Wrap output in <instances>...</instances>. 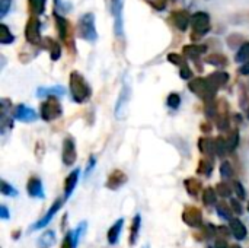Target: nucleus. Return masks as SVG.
Instances as JSON below:
<instances>
[{
	"mask_svg": "<svg viewBox=\"0 0 249 248\" xmlns=\"http://www.w3.org/2000/svg\"><path fill=\"white\" fill-rule=\"evenodd\" d=\"M69 88H70L71 99L76 104H85L92 96V88H90V85L83 77V75H80L76 70H73L70 73V76H69Z\"/></svg>",
	"mask_w": 249,
	"mask_h": 248,
	"instance_id": "nucleus-1",
	"label": "nucleus"
},
{
	"mask_svg": "<svg viewBox=\"0 0 249 248\" xmlns=\"http://www.w3.org/2000/svg\"><path fill=\"white\" fill-rule=\"evenodd\" d=\"M188 89L197 95L198 98H201L204 102H212L216 98L217 91L209 83L207 77H194L193 80H190L188 83Z\"/></svg>",
	"mask_w": 249,
	"mask_h": 248,
	"instance_id": "nucleus-2",
	"label": "nucleus"
},
{
	"mask_svg": "<svg viewBox=\"0 0 249 248\" xmlns=\"http://www.w3.org/2000/svg\"><path fill=\"white\" fill-rule=\"evenodd\" d=\"M191 28H193L191 39L193 41L201 39L210 31V28H212L210 15L206 13V12H197V13H194L193 18H191Z\"/></svg>",
	"mask_w": 249,
	"mask_h": 248,
	"instance_id": "nucleus-3",
	"label": "nucleus"
},
{
	"mask_svg": "<svg viewBox=\"0 0 249 248\" xmlns=\"http://www.w3.org/2000/svg\"><path fill=\"white\" fill-rule=\"evenodd\" d=\"M79 37L88 42H95L98 39V32L95 26V15L88 12L79 19Z\"/></svg>",
	"mask_w": 249,
	"mask_h": 248,
	"instance_id": "nucleus-4",
	"label": "nucleus"
},
{
	"mask_svg": "<svg viewBox=\"0 0 249 248\" xmlns=\"http://www.w3.org/2000/svg\"><path fill=\"white\" fill-rule=\"evenodd\" d=\"M63 114V107L58 101V98H47L41 105H39V117L44 121H54L60 118Z\"/></svg>",
	"mask_w": 249,
	"mask_h": 248,
	"instance_id": "nucleus-5",
	"label": "nucleus"
},
{
	"mask_svg": "<svg viewBox=\"0 0 249 248\" xmlns=\"http://www.w3.org/2000/svg\"><path fill=\"white\" fill-rule=\"evenodd\" d=\"M55 29L58 34V38L66 44V47L69 48V51H74V39H73V26L71 23L63 18L61 15L55 13Z\"/></svg>",
	"mask_w": 249,
	"mask_h": 248,
	"instance_id": "nucleus-6",
	"label": "nucleus"
},
{
	"mask_svg": "<svg viewBox=\"0 0 249 248\" xmlns=\"http://www.w3.org/2000/svg\"><path fill=\"white\" fill-rule=\"evenodd\" d=\"M25 39L31 45H41V22L36 16H31L25 25Z\"/></svg>",
	"mask_w": 249,
	"mask_h": 248,
	"instance_id": "nucleus-7",
	"label": "nucleus"
},
{
	"mask_svg": "<svg viewBox=\"0 0 249 248\" xmlns=\"http://www.w3.org/2000/svg\"><path fill=\"white\" fill-rule=\"evenodd\" d=\"M128 102H130V85L127 82H124L123 85V89L120 92V96L115 102V118L118 121H123L125 120L127 114H128Z\"/></svg>",
	"mask_w": 249,
	"mask_h": 248,
	"instance_id": "nucleus-8",
	"label": "nucleus"
},
{
	"mask_svg": "<svg viewBox=\"0 0 249 248\" xmlns=\"http://www.w3.org/2000/svg\"><path fill=\"white\" fill-rule=\"evenodd\" d=\"M217 105V114H216V126L220 132H229L231 130V115H229V102L222 98L216 101Z\"/></svg>",
	"mask_w": 249,
	"mask_h": 248,
	"instance_id": "nucleus-9",
	"label": "nucleus"
},
{
	"mask_svg": "<svg viewBox=\"0 0 249 248\" xmlns=\"http://www.w3.org/2000/svg\"><path fill=\"white\" fill-rule=\"evenodd\" d=\"M13 129L12 118V102L7 98H1L0 101V132L1 134L10 132Z\"/></svg>",
	"mask_w": 249,
	"mask_h": 248,
	"instance_id": "nucleus-10",
	"label": "nucleus"
},
{
	"mask_svg": "<svg viewBox=\"0 0 249 248\" xmlns=\"http://www.w3.org/2000/svg\"><path fill=\"white\" fill-rule=\"evenodd\" d=\"M182 221L185 225L191 228H201L203 227V212L197 206H185L182 210Z\"/></svg>",
	"mask_w": 249,
	"mask_h": 248,
	"instance_id": "nucleus-11",
	"label": "nucleus"
},
{
	"mask_svg": "<svg viewBox=\"0 0 249 248\" xmlns=\"http://www.w3.org/2000/svg\"><path fill=\"white\" fill-rule=\"evenodd\" d=\"M77 159V151H76V143L73 136H67L63 140V149H61V161L66 167L74 165Z\"/></svg>",
	"mask_w": 249,
	"mask_h": 248,
	"instance_id": "nucleus-12",
	"label": "nucleus"
},
{
	"mask_svg": "<svg viewBox=\"0 0 249 248\" xmlns=\"http://www.w3.org/2000/svg\"><path fill=\"white\" fill-rule=\"evenodd\" d=\"M64 202H66V199H64V197H58V199H55V202L51 205V208L48 209V212L44 215V218H41L36 224H34L31 229H32V231H36V229H42V228H45V227L51 222V219L57 215V212L63 208Z\"/></svg>",
	"mask_w": 249,
	"mask_h": 248,
	"instance_id": "nucleus-13",
	"label": "nucleus"
},
{
	"mask_svg": "<svg viewBox=\"0 0 249 248\" xmlns=\"http://www.w3.org/2000/svg\"><path fill=\"white\" fill-rule=\"evenodd\" d=\"M13 117L22 123H34L35 120H38V114L35 110H32L31 107L25 105V104H19L15 107L13 110Z\"/></svg>",
	"mask_w": 249,
	"mask_h": 248,
	"instance_id": "nucleus-14",
	"label": "nucleus"
},
{
	"mask_svg": "<svg viewBox=\"0 0 249 248\" xmlns=\"http://www.w3.org/2000/svg\"><path fill=\"white\" fill-rule=\"evenodd\" d=\"M191 15L187 12V10H184V9H178V10H174L172 13H171V16H169V19L172 20V23L179 29V31H187V28H188V25L191 23Z\"/></svg>",
	"mask_w": 249,
	"mask_h": 248,
	"instance_id": "nucleus-15",
	"label": "nucleus"
},
{
	"mask_svg": "<svg viewBox=\"0 0 249 248\" xmlns=\"http://www.w3.org/2000/svg\"><path fill=\"white\" fill-rule=\"evenodd\" d=\"M127 181H128V177H127V174L124 172V171H121V170H114L109 175H108V180H107V189H109V190H118V189H121L123 186H125L127 184Z\"/></svg>",
	"mask_w": 249,
	"mask_h": 248,
	"instance_id": "nucleus-16",
	"label": "nucleus"
},
{
	"mask_svg": "<svg viewBox=\"0 0 249 248\" xmlns=\"http://www.w3.org/2000/svg\"><path fill=\"white\" fill-rule=\"evenodd\" d=\"M26 193L29 197L32 199H44V187H42V181L39 180V177L36 175H31L28 183H26Z\"/></svg>",
	"mask_w": 249,
	"mask_h": 248,
	"instance_id": "nucleus-17",
	"label": "nucleus"
},
{
	"mask_svg": "<svg viewBox=\"0 0 249 248\" xmlns=\"http://www.w3.org/2000/svg\"><path fill=\"white\" fill-rule=\"evenodd\" d=\"M115 19V34L123 35V4L121 0H108Z\"/></svg>",
	"mask_w": 249,
	"mask_h": 248,
	"instance_id": "nucleus-18",
	"label": "nucleus"
},
{
	"mask_svg": "<svg viewBox=\"0 0 249 248\" xmlns=\"http://www.w3.org/2000/svg\"><path fill=\"white\" fill-rule=\"evenodd\" d=\"M66 95V88L61 85H55V86H48V88H38L36 89V96L38 98H60Z\"/></svg>",
	"mask_w": 249,
	"mask_h": 248,
	"instance_id": "nucleus-19",
	"label": "nucleus"
},
{
	"mask_svg": "<svg viewBox=\"0 0 249 248\" xmlns=\"http://www.w3.org/2000/svg\"><path fill=\"white\" fill-rule=\"evenodd\" d=\"M206 51H207V45L204 44H188V45H184L182 48L184 56L191 60H198V57L203 56Z\"/></svg>",
	"mask_w": 249,
	"mask_h": 248,
	"instance_id": "nucleus-20",
	"label": "nucleus"
},
{
	"mask_svg": "<svg viewBox=\"0 0 249 248\" xmlns=\"http://www.w3.org/2000/svg\"><path fill=\"white\" fill-rule=\"evenodd\" d=\"M79 175H80V170L77 168L66 177V180H64V199L66 200L73 194V191L77 186V181H79Z\"/></svg>",
	"mask_w": 249,
	"mask_h": 248,
	"instance_id": "nucleus-21",
	"label": "nucleus"
},
{
	"mask_svg": "<svg viewBox=\"0 0 249 248\" xmlns=\"http://www.w3.org/2000/svg\"><path fill=\"white\" fill-rule=\"evenodd\" d=\"M207 80H209V83H210L216 91H219L220 88L226 86V83L229 82V75H228L226 72H222V70L213 72L212 75L207 76Z\"/></svg>",
	"mask_w": 249,
	"mask_h": 248,
	"instance_id": "nucleus-22",
	"label": "nucleus"
},
{
	"mask_svg": "<svg viewBox=\"0 0 249 248\" xmlns=\"http://www.w3.org/2000/svg\"><path fill=\"white\" fill-rule=\"evenodd\" d=\"M229 228H231L232 235L238 241H244L247 238V227H245V224L241 219L233 218L232 221H229Z\"/></svg>",
	"mask_w": 249,
	"mask_h": 248,
	"instance_id": "nucleus-23",
	"label": "nucleus"
},
{
	"mask_svg": "<svg viewBox=\"0 0 249 248\" xmlns=\"http://www.w3.org/2000/svg\"><path fill=\"white\" fill-rule=\"evenodd\" d=\"M123 227H124V219H118L117 222H114V225L108 229L107 232V240H108V244L109 246H117L118 241H120V235H121V231H123Z\"/></svg>",
	"mask_w": 249,
	"mask_h": 248,
	"instance_id": "nucleus-24",
	"label": "nucleus"
},
{
	"mask_svg": "<svg viewBox=\"0 0 249 248\" xmlns=\"http://www.w3.org/2000/svg\"><path fill=\"white\" fill-rule=\"evenodd\" d=\"M42 45L48 50L50 57H51V60H53V61H57V60L61 57V47H60V44H58L55 39H53V38L47 37V38H44V39H42Z\"/></svg>",
	"mask_w": 249,
	"mask_h": 248,
	"instance_id": "nucleus-25",
	"label": "nucleus"
},
{
	"mask_svg": "<svg viewBox=\"0 0 249 248\" xmlns=\"http://www.w3.org/2000/svg\"><path fill=\"white\" fill-rule=\"evenodd\" d=\"M140 228H142V216L140 213L134 215L133 221H131V225H130V235H128V244L133 247L136 246L137 240H139V235H140Z\"/></svg>",
	"mask_w": 249,
	"mask_h": 248,
	"instance_id": "nucleus-26",
	"label": "nucleus"
},
{
	"mask_svg": "<svg viewBox=\"0 0 249 248\" xmlns=\"http://www.w3.org/2000/svg\"><path fill=\"white\" fill-rule=\"evenodd\" d=\"M184 187H185V191L191 196V197H197L201 191H204L203 189V184L198 178H187L184 180Z\"/></svg>",
	"mask_w": 249,
	"mask_h": 248,
	"instance_id": "nucleus-27",
	"label": "nucleus"
},
{
	"mask_svg": "<svg viewBox=\"0 0 249 248\" xmlns=\"http://www.w3.org/2000/svg\"><path fill=\"white\" fill-rule=\"evenodd\" d=\"M214 171V164H213V159L210 156H204L198 161V165H197V174L198 175H203V177H210Z\"/></svg>",
	"mask_w": 249,
	"mask_h": 248,
	"instance_id": "nucleus-28",
	"label": "nucleus"
},
{
	"mask_svg": "<svg viewBox=\"0 0 249 248\" xmlns=\"http://www.w3.org/2000/svg\"><path fill=\"white\" fill-rule=\"evenodd\" d=\"M197 145L204 156H210L214 153V140H212L210 137H200Z\"/></svg>",
	"mask_w": 249,
	"mask_h": 248,
	"instance_id": "nucleus-29",
	"label": "nucleus"
},
{
	"mask_svg": "<svg viewBox=\"0 0 249 248\" xmlns=\"http://www.w3.org/2000/svg\"><path fill=\"white\" fill-rule=\"evenodd\" d=\"M203 203L206 208H213L217 205V191L213 187H206L203 191Z\"/></svg>",
	"mask_w": 249,
	"mask_h": 248,
	"instance_id": "nucleus-30",
	"label": "nucleus"
},
{
	"mask_svg": "<svg viewBox=\"0 0 249 248\" xmlns=\"http://www.w3.org/2000/svg\"><path fill=\"white\" fill-rule=\"evenodd\" d=\"M216 212H217V216L223 221H232L233 219V212H232L231 206H228V203L223 200L216 205Z\"/></svg>",
	"mask_w": 249,
	"mask_h": 248,
	"instance_id": "nucleus-31",
	"label": "nucleus"
},
{
	"mask_svg": "<svg viewBox=\"0 0 249 248\" xmlns=\"http://www.w3.org/2000/svg\"><path fill=\"white\" fill-rule=\"evenodd\" d=\"M206 63L212 64V66H216V67H225L228 66V57L225 54H220V53H213V54H209L206 57Z\"/></svg>",
	"mask_w": 249,
	"mask_h": 248,
	"instance_id": "nucleus-32",
	"label": "nucleus"
},
{
	"mask_svg": "<svg viewBox=\"0 0 249 248\" xmlns=\"http://www.w3.org/2000/svg\"><path fill=\"white\" fill-rule=\"evenodd\" d=\"M214 153L219 158H225L229 153V149H228V143H226V137L225 136H217L214 139Z\"/></svg>",
	"mask_w": 249,
	"mask_h": 248,
	"instance_id": "nucleus-33",
	"label": "nucleus"
},
{
	"mask_svg": "<svg viewBox=\"0 0 249 248\" xmlns=\"http://www.w3.org/2000/svg\"><path fill=\"white\" fill-rule=\"evenodd\" d=\"M225 137H226L228 149H229V153H231V152H233V151L238 148V145H239V132H238L236 129H231V130L228 132V136H225Z\"/></svg>",
	"mask_w": 249,
	"mask_h": 248,
	"instance_id": "nucleus-34",
	"label": "nucleus"
},
{
	"mask_svg": "<svg viewBox=\"0 0 249 248\" xmlns=\"http://www.w3.org/2000/svg\"><path fill=\"white\" fill-rule=\"evenodd\" d=\"M28 7L32 16H39L45 10V0H28Z\"/></svg>",
	"mask_w": 249,
	"mask_h": 248,
	"instance_id": "nucleus-35",
	"label": "nucleus"
},
{
	"mask_svg": "<svg viewBox=\"0 0 249 248\" xmlns=\"http://www.w3.org/2000/svg\"><path fill=\"white\" fill-rule=\"evenodd\" d=\"M235 61L236 63H242V64L249 61V41H245L239 47V50L236 51V56H235Z\"/></svg>",
	"mask_w": 249,
	"mask_h": 248,
	"instance_id": "nucleus-36",
	"label": "nucleus"
},
{
	"mask_svg": "<svg viewBox=\"0 0 249 248\" xmlns=\"http://www.w3.org/2000/svg\"><path fill=\"white\" fill-rule=\"evenodd\" d=\"M13 41H15V35L10 32V29L6 23H1L0 25V42L3 45H7V44H12Z\"/></svg>",
	"mask_w": 249,
	"mask_h": 248,
	"instance_id": "nucleus-37",
	"label": "nucleus"
},
{
	"mask_svg": "<svg viewBox=\"0 0 249 248\" xmlns=\"http://www.w3.org/2000/svg\"><path fill=\"white\" fill-rule=\"evenodd\" d=\"M54 243H55V234H54L53 231H45V232L39 237V240H38L39 247L42 248L51 247Z\"/></svg>",
	"mask_w": 249,
	"mask_h": 248,
	"instance_id": "nucleus-38",
	"label": "nucleus"
},
{
	"mask_svg": "<svg viewBox=\"0 0 249 248\" xmlns=\"http://www.w3.org/2000/svg\"><path fill=\"white\" fill-rule=\"evenodd\" d=\"M214 189H216L217 194H219L222 199H228V197H231V196H232V191H233V187H232L231 184H228L226 181L219 183Z\"/></svg>",
	"mask_w": 249,
	"mask_h": 248,
	"instance_id": "nucleus-39",
	"label": "nucleus"
},
{
	"mask_svg": "<svg viewBox=\"0 0 249 248\" xmlns=\"http://www.w3.org/2000/svg\"><path fill=\"white\" fill-rule=\"evenodd\" d=\"M201 235H203L201 240H212L217 235V228L213 224H206L201 227Z\"/></svg>",
	"mask_w": 249,
	"mask_h": 248,
	"instance_id": "nucleus-40",
	"label": "nucleus"
},
{
	"mask_svg": "<svg viewBox=\"0 0 249 248\" xmlns=\"http://www.w3.org/2000/svg\"><path fill=\"white\" fill-rule=\"evenodd\" d=\"M185 58H187L185 56H181V54H177V53H171V54H168V61H169V63H172V64H175V66H178L179 69H182V67L188 66Z\"/></svg>",
	"mask_w": 249,
	"mask_h": 248,
	"instance_id": "nucleus-41",
	"label": "nucleus"
},
{
	"mask_svg": "<svg viewBox=\"0 0 249 248\" xmlns=\"http://www.w3.org/2000/svg\"><path fill=\"white\" fill-rule=\"evenodd\" d=\"M220 177L223 180H231L233 177V167L229 161H223L220 165Z\"/></svg>",
	"mask_w": 249,
	"mask_h": 248,
	"instance_id": "nucleus-42",
	"label": "nucleus"
},
{
	"mask_svg": "<svg viewBox=\"0 0 249 248\" xmlns=\"http://www.w3.org/2000/svg\"><path fill=\"white\" fill-rule=\"evenodd\" d=\"M166 105L171 108V110H178L179 105H181V96L177 92H171L166 98Z\"/></svg>",
	"mask_w": 249,
	"mask_h": 248,
	"instance_id": "nucleus-43",
	"label": "nucleus"
},
{
	"mask_svg": "<svg viewBox=\"0 0 249 248\" xmlns=\"http://www.w3.org/2000/svg\"><path fill=\"white\" fill-rule=\"evenodd\" d=\"M0 191H1V194H4V196H9V197H16L18 196V190L12 186V184H9L6 180H1V187H0Z\"/></svg>",
	"mask_w": 249,
	"mask_h": 248,
	"instance_id": "nucleus-44",
	"label": "nucleus"
},
{
	"mask_svg": "<svg viewBox=\"0 0 249 248\" xmlns=\"http://www.w3.org/2000/svg\"><path fill=\"white\" fill-rule=\"evenodd\" d=\"M232 187H233V191L236 193V196H238V199L239 200H245L247 199V190H245V187L242 186V183L241 181H233L232 183Z\"/></svg>",
	"mask_w": 249,
	"mask_h": 248,
	"instance_id": "nucleus-45",
	"label": "nucleus"
},
{
	"mask_svg": "<svg viewBox=\"0 0 249 248\" xmlns=\"http://www.w3.org/2000/svg\"><path fill=\"white\" fill-rule=\"evenodd\" d=\"M85 231H86V222H82L74 231H73V241H74V248L77 246V243H79V240L83 237V234H85Z\"/></svg>",
	"mask_w": 249,
	"mask_h": 248,
	"instance_id": "nucleus-46",
	"label": "nucleus"
},
{
	"mask_svg": "<svg viewBox=\"0 0 249 248\" xmlns=\"http://www.w3.org/2000/svg\"><path fill=\"white\" fill-rule=\"evenodd\" d=\"M12 7V0H0V18L3 19Z\"/></svg>",
	"mask_w": 249,
	"mask_h": 248,
	"instance_id": "nucleus-47",
	"label": "nucleus"
},
{
	"mask_svg": "<svg viewBox=\"0 0 249 248\" xmlns=\"http://www.w3.org/2000/svg\"><path fill=\"white\" fill-rule=\"evenodd\" d=\"M60 248H74V241H73V231L67 232L63 243H61V247Z\"/></svg>",
	"mask_w": 249,
	"mask_h": 248,
	"instance_id": "nucleus-48",
	"label": "nucleus"
},
{
	"mask_svg": "<svg viewBox=\"0 0 249 248\" xmlns=\"http://www.w3.org/2000/svg\"><path fill=\"white\" fill-rule=\"evenodd\" d=\"M231 209H232V212L236 213V215H242V213H244V208H242V205L239 203V200H236V199H232V200H231Z\"/></svg>",
	"mask_w": 249,
	"mask_h": 248,
	"instance_id": "nucleus-49",
	"label": "nucleus"
},
{
	"mask_svg": "<svg viewBox=\"0 0 249 248\" xmlns=\"http://www.w3.org/2000/svg\"><path fill=\"white\" fill-rule=\"evenodd\" d=\"M179 76L184 80H193V70L190 69V66H185V67L179 69Z\"/></svg>",
	"mask_w": 249,
	"mask_h": 248,
	"instance_id": "nucleus-50",
	"label": "nucleus"
},
{
	"mask_svg": "<svg viewBox=\"0 0 249 248\" xmlns=\"http://www.w3.org/2000/svg\"><path fill=\"white\" fill-rule=\"evenodd\" d=\"M44 152H45L44 143H42L41 140H38V143L35 145V149H34V153H35V156H36V159H38V161H41V159H42Z\"/></svg>",
	"mask_w": 249,
	"mask_h": 248,
	"instance_id": "nucleus-51",
	"label": "nucleus"
},
{
	"mask_svg": "<svg viewBox=\"0 0 249 248\" xmlns=\"http://www.w3.org/2000/svg\"><path fill=\"white\" fill-rule=\"evenodd\" d=\"M165 3H166V0H149V4L152 7L158 9V10H163L165 9Z\"/></svg>",
	"mask_w": 249,
	"mask_h": 248,
	"instance_id": "nucleus-52",
	"label": "nucleus"
},
{
	"mask_svg": "<svg viewBox=\"0 0 249 248\" xmlns=\"http://www.w3.org/2000/svg\"><path fill=\"white\" fill-rule=\"evenodd\" d=\"M212 248H231V246L228 244V241L225 238H217Z\"/></svg>",
	"mask_w": 249,
	"mask_h": 248,
	"instance_id": "nucleus-53",
	"label": "nucleus"
},
{
	"mask_svg": "<svg viewBox=\"0 0 249 248\" xmlns=\"http://www.w3.org/2000/svg\"><path fill=\"white\" fill-rule=\"evenodd\" d=\"M9 218H10L9 209H7L4 205H1V206H0V219H3V221H7Z\"/></svg>",
	"mask_w": 249,
	"mask_h": 248,
	"instance_id": "nucleus-54",
	"label": "nucleus"
},
{
	"mask_svg": "<svg viewBox=\"0 0 249 248\" xmlns=\"http://www.w3.org/2000/svg\"><path fill=\"white\" fill-rule=\"evenodd\" d=\"M95 164H96V158L92 155V156L89 158V162H88V167H86V175H88L93 168H95Z\"/></svg>",
	"mask_w": 249,
	"mask_h": 248,
	"instance_id": "nucleus-55",
	"label": "nucleus"
},
{
	"mask_svg": "<svg viewBox=\"0 0 249 248\" xmlns=\"http://www.w3.org/2000/svg\"><path fill=\"white\" fill-rule=\"evenodd\" d=\"M212 129H213V126H212L210 120H207V121L201 123V130H203L204 133H212Z\"/></svg>",
	"mask_w": 249,
	"mask_h": 248,
	"instance_id": "nucleus-56",
	"label": "nucleus"
},
{
	"mask_svg": "<svg viewBox=\"0 0 249 248\" xmlns=\"http://www.w3.org/2000/svg\"><path fill=\"white\" fill-rule=\"evenodd\" d=\"M239 73H241V75H244V76H248L249 75V61L244 63V64L239 67Z\"/></svg>",
	"mask_w": 249,
	"mask_h": 248,
	"instance_id": "nucleus-57",
	"label": "nucleus"
},
{
	"mask_svg": "<svg viewBox=\"0 0 249 248\" xmlns=\"http://www.w3.org/2000/svg\"><path fill=\"white\" fill-rule=\"evenodd\" d=\"M13 238H15V240L19 238V231H15V232H13Z\"/></svg>",
	"mask_w": 249,
	"mask_h": 248,
	"instance_id": "nucleus-58",
	"label": "nucleus"
},
{
	"mask_svg": "<svg viewBox=\"0 0 249 248\" xmlns=\"http://www.w3.org/2000/svg\"><path fill=\"white\" fill-rule=\"evenodd\" d=\"M231 248H242L239 244H233V246H231Z\"/></svg>",
	"mask_w": 249,
	"mask_h": 248,
	"instance_id": "nucleus-59",
	"label": "nucleus"
},
{
	"mask_svg": "<svg viewBox=\"0 0 249 248\" xmlns=\"http://www.w3.org/2000/svg\"><path fill=\"white\" fill-rule=\"evenodd\" d=\"M245 18H247V20H249V12H247V13H245Z\"/></svg>",
	"mask_w": 249,
	"mask_h": 248,
	"instance_id": "nucleus-60",
	"label": "nucleus"
},
{
	"mask_svg": "<svg viewBox=\"0 0 249 248\" xmlns=\"http://www.w3.org/2000/svg\"><path fill=\"white\" fill-rule=\"evenodd\" d=\"M247 117H248V120H249V105H248V108H247Z\"/></svg>",
	"mask_w": 249,
	"mask_h": 248,
	"instance_id": "nucleus-61",
	"label": "nucleus"
},
{
	"mask_svg": "<svg viewBox=\"0 0 249 248\" xmlns=\"http://www.w3.org/2000/svg\"><path fill=\"white\" fill-rule=\"evenodd\" d=\"M143 248H149V246H144V247H143Z\"/></svg>",
	"mask_w": 249,
	"mask_h": 248,
	"instance_id": "nucleus-62",
	"label": "nucleus"
},
{
	"mask_svg": "<svg viewBox=\"0 0 249 248\" xmlns=\"http://www.w3.org/2000/svg\"><path fill=\"white\" fill-rule=\"evenodd\" d=\"M248 212H249V202H248Z\"/></svg>",
	"mask_w": 249,
	"mask_h": 248,
	"instance_id": "nucleus-63",
	"label": "nucleus"
}]
</instances>
